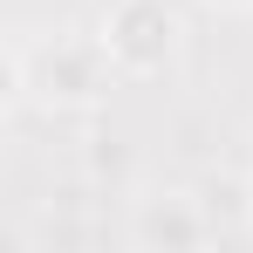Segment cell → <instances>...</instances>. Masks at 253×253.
Listing matches in <instances>:
<instances>
[{
    "instance_id": "6da1fadb",
    "label": "cell",
    "mask_w": 253,
    "mask_h": 253,
    "mask_svg": "<svg viewBox=\"0 0 253 253\" xmlns=\"http://www.w3.org/2000/svg\"><path fill=\"white\" fill-rule=\"evenodd\" d=\"M124 69L110 62L103 35H55V42H7V96L42 103L55 117L96 110Z\"/></svg>"
},
{
    "instance_id": "3957f363",
    "label": "cell",
    "mask_w": 253,
    "mask_h": 253,
    "mask_svg": "<svg viewBox=\"0 0 253 253\" xmlns=\"http://www.w3.org/2000/svg\"><path fill=\"white\" fill-rule=\"evenodd\" d=\"M212 240V212L185 185H158L130 206V247L137 253H199Z\"/></svg>"
},
{
    "instance_id": "7a4b0ae2",
    "label": "cell",
    "mask_w": 253,
    "mask_h": 253,
    "mask_svg": "<svg viewBox=\"0 0 253 253\" xmlns=\"http://www.w3.org/2000/svg\"><path fill=\"white\" fill-rule=\"evenodd\" d=\"M96 35L130 83H144V76H165L185 55V14H178V0H110Z\"/></svg>"
},
{
    "instance_id": "277c9868",
    "label": "cell",
    "mask_w": 253,
    "mask_h": 253,
    "mask_svg": "<svg viewBox=\"0 0 253 253\" xmlns=\"http://www.w3.org/2000/svg\"><path fill=\"white\" fill-rule=\"evenodd\" d=\"M206 7H219V14H247L253 0H206Z\"/></svg>"
}]
</instances>
